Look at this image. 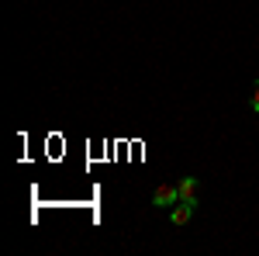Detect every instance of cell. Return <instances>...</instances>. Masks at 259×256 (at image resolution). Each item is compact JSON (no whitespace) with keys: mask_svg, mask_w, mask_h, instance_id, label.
I'll return each mask as SVG.
<instances>
[{"mask_svg":"<svg viewBox=\"0 0 259 256\" xmlns=\"http://www.w3.org/2000/svg\"><path fill=\"white\" fill-rule=\"evenodd\" d=\"M149 204H152V211H169L173 204H180V187L177 184H159L149 197Z\"/></svg>","mask_w":259,"mask_h":256,"instance_id":"cell-1","label":"cell"},{"mask_svg":"<svg viewBox=\"0 0 259 256\" xmlns=\"http://www.w3.org/2000/svg\"><path fill=\"white\" fill-rule=\"evenodd\" d=\"M249 111H252V115H259V80L252 83V94H249Z\"/></svg>","mask_w":259,"mask_h":256,"instance_id":"cell-4","label":"cell"},{"mask_svg":"<svg viewBox=\"0 0 259 256\" xmlns=\"http://www.w3.org/2000/svg\"><path fill=\"white\" fill-rule=\"evenodd\" d=\"M180 201H183V197H197V187H200V177H190V173H187V177H180Z\"/></svg>","mask_w":259,"mask_h":256,"instance_id":"cell-3","label":"cell"},{"mask_svg":"<svg viewBox=\"0 0 259 256\" xmlns=\"http://www.w3.org/2000/svg\"><path fill=\"white\" fill-rule=\"evenodd\" d=\"M197 208H200L197 197H183L180 204H173V208H169V225H177V229L190 225V222H194V215H197Z\"/></svg>","mask_w":259,"mask_h":256,"instance_id":"cell-2","label":"cell"}]
</instances>
